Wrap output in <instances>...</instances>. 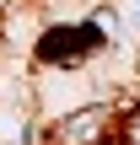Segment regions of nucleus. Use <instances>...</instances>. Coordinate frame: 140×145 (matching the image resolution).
I'll use <instances>...</instances> for the list:
<instances>
[{
    "instance_id": "obj_2",
    "label": "nucleus",
    "mask_w": 140,
    "mask_h": 145,
    "mask_svg": "<svg viewBox=\"0 0 140 145\" xmlns=\"http://www.w3.org/2000/svg\"><path fill=\"white\" fill-rule=\"evenodd\" d=\"M103 48H108V32H103V22L49 27V32L38 38V59H43V65H81V59H92V54H103Z\"/></svg>"
},
{
    "instance_id": "obj_1",
    "label": "nucleus",
    "mask_w": 140,
    "mask_h": 145,
    "mask_svg": "<svg viewBox=\"0 0 140 145\" xmlns=\"http://www.w3.org/2000/svg\"><path fill=\"white\" fill-rule=\"evenodd\" d=\"M124 124H129V118H124L119 108H81V113H70V118L54 124L49 145H124L129 140Z\"/></svg>"
}]
</instances>
